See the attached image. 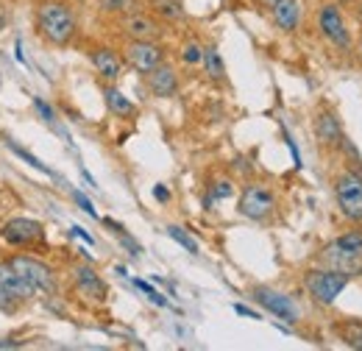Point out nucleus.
Listing matches in <instances>:
<instances>
[{
	"label": "nucleus",
	"mask_w": 362,
	"mask_h": 351,
	"mask_svg": "<svg viewBox=\"0 0 362 351\" xmlns=\"http://www.w3.org/2000/svg\"><path fill=\"white\" fill-rule=\"evenodd\" d=\"M90 62L106 84L120 81V76H123V59H120L117 50H112V47H106V45H98V47L90 50Z\"/></svg>",
	"instance_id": "obj_14"
},
{
	"label": "nucleus",
	"mask_w": 362,
	"mask_h": 351,
	"mask_svg": "<svg viewBox=\"0 0 362 351\" xmlns=\"http://www.w3.org/2000/svg\"><path fill=\"white\" fill-rule=\"evenodd\" d=\"M315 139L320 148H332V151L346 145L343 126H340V120L332 109H320L315 115Z\"/></svg>",
	"instance_id": "obj_13"
},
{
	"label": "nucleus",
	"mask_w": 362,
	"mask_h": 351,
	"mask_svg": "<svg viewBox=\"0 0 362 351\" xmlns=\"http://www.w3.org/2000/svg\"><path fill=\"white\" fill-rule=\"evenodd\" d=\"M357 50H360V59H362V37H360V45H357Z\"/></svg>",
	"instance_id": "obj_36"
},
{
	"label": "nucleus",
	"mask_w": 362,
	"mask_h": 351,
	"mask_svg": "<svg viewBox=\"0 0 362 351\" xmlns=\"http://www.w3.org/2000/svg\"><path fill=\"white\" fill-rule=\"evenodd\" d=\"M153 195H156V201H162V204H165V201H170V192H168V187H162V184H156V187H153Z\"/></svg>",
	"instance_id": "obj_32"
},
{
	"label": "nucleus",
	"mask_w": 362,
	"mask_h": 351,
	"mask_svg": "<svg viewBox=\"0 0 362 351\" xmlns=\"http://www.w3.org/2000/svg\"><path fill=\"white\" fill-rule=\"evenodd\" d=\"M73 284H76L78 296L92 301V304H103L106 296H109L106 282L92 270L90 265H76V267H73Z\"/></svg>",
	"instance_id": "obj_12"
},
{
	"label": "nucleus",
	"mask_w": 362,
	"mask_h": 351,
	"mask_svg": "<svg viewBox=\"0 0 362 351\" xmlns=\"http://www.w3.org/2000/svg\"><path fill=\"white\" fill-rule=\"evenodd\" d=\"M134 287H139V290H142V293H145V296H148L153 304H159V307H168V299H165V296H162V293H159L153 284H148V282H142V279H134Z\"/></svg>",
	"instance_id": "obj_27"
},
{
	"label": "nucleus",
	"mask_w": 362,
	"mask_h": 351,
	"mask_svg": "<svg viewBox=\"0 0 362 351\" xmlns=\"http://www.w3.org/2000/svg\"><path fill=\"white\" fill-rule=\"evenodd\" d=\"M0 284H3V287L11 293V299L20 301V304H23V301H31V299L40 293L31 282H25L8 263H0Z\"/></svg>",
	"instance_id": "obj_16"
},
{
	"label": "nucleus",
	"mask_w": 362,
	"mask_h": 351,
	"mask_svg": "<svg viewBox=\"0 0 362 351\" xmlns=\"http://www.w3.org/2000/svg\"><path fill=\"white\" fill-rule=\"evenodd\" d=\"M168 234H170V237L179 243L184 251H189V254H198V243H195V240H192V237H189V234H187L181 226H168Z\"/></svg>",
	"instance_id": "obj_26"
},
{
	"label": "nucleus",
	"mask_w": 362,
	"mask_h": 351,
	"mask_svg": "<svg viewBox=\"0 0 362 351\" xmlns=\"http://www.w3.org/2000/svg\"><path fill=\"white\" fill-rule=\"evenodd\" d=\"M0 234H3V240H6L8 246H34V243H40V240L45 237V229H42L40 220L11 218L3 223Z\"/></svg>",
	"instance_id": "obj_11"
},
{
	"label": "nucleus",
	"mask_w": 362,
	"mask_h": 351,
	"mask_svg": "<svg viewBox=\"0 0 362 351\" xmlns=\"http://www.w3.org/2000/svg\"><path fill=\"white\" fill-rule=\"evenodd\" d=\"M6 148H8V151H11V154H17V156H20V159H23V162H25V165H31V168H37V171H40V173L53 176V171H50V168H47V165H42V162H40V159H37V156H34V154H28V151H25V148H23V145H17V142H14V139H6Z\"/></svg>",
	"instance_id": "obj_22"
},
{
	"label": "nucleus",
	"mask_w": 362,
	"mask_h": 351,
	"mask_svg": "<svg viewBox=\"0 0 362 351\" xmlns=\"http://www.w3.org/2000/svg\"><path fill=\"white\" fill-rule=\"evenodd\" d=\"M34 109L40 112V117L45 120L47 126H53V129H59V126H56V112H53V106H50L47 100H42V98H34Z\"/></svg>",
	"instance_id": "obj_28"
},
{
	"label": "nucleus",
	"mask_w": 362,
	"mask_h": 351,
	"mask_svg": "<svg viewBox=\"0 0 362 351\" xmlns=\"http://www.w3.org/2000/svg\"><path fill=\"white\" fill-rule=\"evenodd\" d=\"M145 84L151 89V95H156V98H173L179 92V76H176L173 64L162 62L151 73H145Z\"/></svg>",
	"instance_id": "obj_15"
},
{
	"label": "nucleus",
	"mask_w": 362,
	"mask_h": 351,
	"mask_svg": "<svg viewBox=\"0 0 362 351\" xmlns=\"http://www.w3.org/2000/svg\"><path fill=\"white\" fill-rule=\"evenodd\" d=\"M351 282V276L340 273V270H332V267H313L304 273V287L307 293L315 299L317 304L329 307L337 301V296L346 290V284Z\"/></svg>",
	"instance_id": "obj_3"
},
{
	"label": "nucleus",
	"mask_w": 362,
	"mask_h": 351,
	"mask_svg": "<svg viewBox=\"0 0 362 351\" xmlns=\"http://www.w3.org/2000/svg\"><path fill=\"white\" fill-rule=\"evenodd\" d=\"M251 299H254L257 304H262L271 315L287 321V323H298V318H301L298 304H296L290 296H284V293H279V290H273V287H254V290H251Z\"/></svg>",
	"instance_id": "obj_9"
},
{
	"label": "nucleus",
	"mask_w": 362,
	"mask_h": 351,
	"mask_svg": "<svg viewBox=\"0 0 362 351\" xmlns=\"http://www.w3.org/2000/svg\"><path fill=\"white\" fill-rule=\"evenodd\" d=\"M120 31L126 40H159L162 37V20L153 11H129L120 17Z\"/></svg>",
	"instance_id": "obj_8"
},
{
	"label": "nucleus",
	"mask_w": 362,
	"mask_h": 351,
	"mask_svg": "<svg viewBox=\"0 0 362 351\" xmlns=\"http://www.w3.org/2000/svg\"><path fill=\"white\" fill-rule=\"evenodd\" d=\"M337 332H340V338H343L346 346L362 349V321H343L337 326Z\"/></svg>",
	"instance_id": "obj_21"
},
{
	"label": "nucleus",
	"mask_w": 362,
	"mask_h": 351,
	"mask_svg": "<svg viewBox=\"0 0 362 351\" xmlns=\"http://www.w3.org/2000/svg\"><path fill=\"white\" fill-rule=\"evenodd\" d=\"M315 23H317V31L320 37L326 40L329 45H334L337 50H351V31L343 20V11L334 0H326L315 14Z\"/></svg>",
	"instance_id": "obj_4"
},
{
	"label": "nucleus",
	"mask_w": 362,
	"mask_h": 351,
	"mask_svg": "<svg viewBox=\"0 0 362 351\" xmlns=\"http://www.w3.org/2000/svg\"><path fill=\"white\" fill-rule=\"evenodd\" d=\"M126 62L136 73H151L156 64L165 62V50L156 40H129L126 42Z\"/></svg>",
	"instance_id": "obj_10"
},
{
	"label": "nucleus",
	"mask_w": 362,
	"mask_h": 351,
	"mask_svg": "<svg viewBox=\"0 0 362 351\" xmlns=\"http://www.w3.org/2000/svg\"><path fill=\"white\" fill-rule=\"evenodd\" d=\"M234 312H237V315H245V318H254V321H259V312L248 309L245 304H234Z\"/></svg>",
	"instance_id": "obj_31"
},
{
	"label": "nucleus",
	"mask_w": 362,
	"mask_h": 351,
	"mask_svg": "<svg viewBox=\"0 0 362 351\" xmlns=\"http://www.w3.org/2000/svg\"><path fill=\"white\" fill-rule=\"evenodd\" d=\"M301 0H279L271 8L273 25L284 34H293L298 25H301Z\"/></svg>",
	"instance_id": "obj_17"
},
{
	"label": "nucleus",
	"mask_w": 362,
	"mask_h": 351,
	"mask_svg": "<svg viewBox=\"0 0 362 351\" xmlns=\"http://www.w3.org/2000/svg\"><path fill=\"white\" fill-rule=\"evenodd\" d=\"M357 14H360V20H362V3L357 6Z\"/></svg>",
	"instance_id": "obj_37"
},
{
	"label": "nucleus",
	"mask_w": 362,
	"mask_h": 351,
	"mask_svg": "<svg viewBox=\"0 0 362 351\" xmlns=\"http://www.w3.org/2000/svg\"><path fill=\"white\" fill-rule=\"evenodd\" d=\"M240 215L248 220H268L276 209V198L268 187L262 184H245L240 192V204H237Z\"/></svg>",
	"instance_id": "obj_7"
},
{
	"label": "nucleus",
	"mask_w": 362,
	"mask_h": 351,
	"mask_svg": "<svg viewBox=\"0 0 362 351\" xmlns=\"http://www.w3.org/2000/svg\"><path fill=\"white\" fill-rule=\"evenodd\" d=\"M148 3H151V11L165 23H173V20L184 17V8H181L179 0H148Z\"/></svg>",
	"instance_id": "obj_20"
},
{
	"label": "nucleus",
	"mask_w": 362,
	"mask_h": 351,
	"mask_svg": "<svg viewBox=\"0 0 362 351\" xmlns=\"http://www.w3.org/2000/svg\"><path fill=\"white\" fill-rule=\"evenodd\" d=\"M73 198H76V204H78V207H81V209H84L87 215H92V218H98V212H95V207H92V201L87 198V195H81L78 190H73Z\"/></svg>",
	"instance_id": "obj_30"
},
{
	"label": "nucleus",
	"mask_w": 362,
	"mask_h": 351,
	"mask_svg": "<svg viewBox=\"0 0 362 351\" xmlns=\"http://www.w3.org/2000/svg\"><path fill=\"white\" fill-rule=\"evenodd\" d=\"M103 98H106V106H109V112H112L115 117H132L136 112V106L129 100V95H123L115 84H106Z\"/></svg>",
	"instance_id": "obj_18"
},
{
	"label": "nucleus",
	"mask_w": 362,
	"mask_h": 351,
	"mask_svg": "<svg viewBox=\"0 0 362 351\" xmlns=\"http://www.w3.org/2000/svg\"><path fill=\"white\" fill-rule=\"evenodd\" d=\"M231 192H234V184H231L228 178L215 181V184H212V192H209V195H206V201H204V204H206V209H209L215 201H223V198H228Z\"/></svg>",
	"instance_id": "obj_25"
},
{
	"label": "nucleus",
	"mask_w": 362,
	"mask_h": 351,
	"mask_svg": "<svg viewBox=\"0 0 362 351\" xmlns=\"http://www.w3.org/2000/svg\"><path fill=\"white\" fill-rule=\"evenodd\" d=\"M201 64H204V70L212 81H226V64H223L215 45H204V62Z\"/></svg>",
	"instance_id": "obj_19"
},
{
	"label": "nucleus",
	"mask_w": 362,
	"mask_h": 351,
	"mask_svg": "<svg viewBox=\"0 0 362 351\" xmlns=\"http://www.w3.org/2000/svg\"><path fill=\"white\" fill-rule=\"evenodd\" d=\"M181 59H184V64H201L204 62V45L198 40H187L181 45Z\"/></svg>",
	"instance_id": "obj_24"
},
{
	"label": "nucleus",
	"mask_w": 362,
	"mask_h": 351,
	"mask_svg": "<svg viewBox=\"0 0 362 351\" xmlns=\"http://www.w3.org/2000/svg\"><path fill=\"white\" fill-rule=\"evenodd\" d=\"M0 23H3V20H0Z\"/></svg>",
	"instance_id": "obj_38"
},
{
	"label": "nucleus",
	"mask_w": 362,
	"mask_h": 351,
	"mask_svg": "<svg viewBox=\"0 0 362 351\" xmlns=\"http://www.w3.org/2000/svg\"><path fill=\"white\" fill-rule=\"evenodd\" d=\"M334 198L340 212L354 223H362V173L346 171L334 178Z\"/></svg>",
	"instance_id": "obj_5"
},
{
	"label": "nucleus",
	"mask_w": 362,
	"mask_h": 351,
	"mask_svg": "<svg viewBox=\"0 0 362 351\" xmlns=\"http://www.w3.org/2000/svg\"><path fill=\"white\" fill-rule=\"evenodd\" d=\"M14 56H17V62L28 64V62H25V53H23V42H20V40H17V45H14Z\"/></svg>",
	"instance_id": "obj_34"
},
{
	"label": "nucleus",
	"mask_w": 362,
	"mask_h": 351,
	"mask_svg": "<svg viewBox=\"0 0 362 351\" xmlns=\"http://www.w3.org/2000/svg\"><path fill=\"white\" fill-rule=\"evenodd\" d=\"M6 263L11 265L25 282H31L40 293H53L56 290V276H53V267L31 254H17V257H8Z\"/></svg>",
	"instance_id": "obj_6"
},
{
	"label": "nucleus",
	"mask_w": 362,
	"mask_h": 351,
	"mask_svg": "<svg viewBox=\"0 0 362 351\" xmlns=\"http://www.w3.org/2000/svg\"><path fill=\"white\" fill-rule=\"evenodd\" d=\"M34 25H37V34L47 45H56V47L70 45L78 31V20L73 8L62 0H45L34 14Z\"/></svg>",
	"instance_id": "obj_1"
},
{
	"label": "nucleus",
	"mask_w": 362,
	"mask_h": 351,
	"mask_svg": "<svg viewBox=\"0 0 362 351\" xmlns=\"http://www.w3.org/2000/svg\"><path fill=\"white\" fill-rule=\"evenodd\" d=\"M17 307H20V301H14V299H11V293H8V290L0 284V309H6V312H14Z\"/></svg>",
	"instance_id": "obj_29"
},
{
	"label": "nucleus",
	"mask_w": 362,
	"mask_h": 351,
	"mask_svg": "<svg viewBox=\"0 0 362 351\" xmlns=\"http://www.w3.org/2000/svg\"><path fill=\"white\" fill-rule=\"evenodd\" d=\"M70 231H73V234H76V237H81V240H84V243H87V246H92V243H95V240H92V234H87V231H84V229H81V226H73V229H70Z\"/></svg>",
	"instance_id": "obj_33"
},
{
	"label": "nucleus",
	"mask_w": 362,
	"mask_h": 351,
	"mask_svg": "<svg viewBox=\"0 0 362 351\" xmlns=\"http://www.w3.org/2000/svg\"><path fill=\"white\" fill-rule=\"evenodd\" d=\"M98 8L103 14H115V17H123L129 11L136 8V0H98Z\"/></svg>",
	"instance_id": "obj_23"
},
{
	"label": "nucleus",
	"mask_w": 362,
	"mask_h": 351,
	"mask_svg": "<svg viewBox=\"0 0 362 351\" xmlns=\"http://www.w3.org/2000/svg\"><path fill=\"white\" fill-rule=\"evenodd\" d=\"M276 3H279V0H259V6H262V8H268V11H271Z\"/></svg>",
	"instance_id": "obj_35"
},
{
	"label": "nucleus",
	"mask_w": 362,
	"mask_h": 351,
	"mask_svg": "<svg viewBox=\"0 0 362 351\" xmlns=\"http://www.w3.org/2000/svg\"><path fill=\"white\" fill-rule=\"evenodd\" d=\"M317 263L323 267H332V270H340L346 276H357L362 273V231H346L340 237H334L320 254H317Z\"/></svg>",
	"instance_id": "obj_2"
}]
</instances>
